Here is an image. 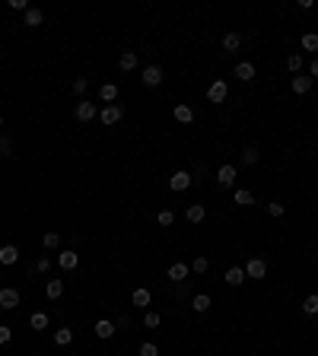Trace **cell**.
<instances>
[{"mask_svg": "<svg viewBox=\"0 0 318 356\" xmlns=\"http://www.w3.org/2000/svg\"><path fill=\"white\" fill-rule=\"evenodd\" d=\"M226 95H229V83H226V80H213V83H210V89H207V99L213 102V105L226 102Z\"/></svg>", "mask_w": 318, "mask_h": 356, "instance_id": "obj_1", "label": "cell"}, {"mask_svg": "<svg viewBox=\"0 0 318 356\" xmlns=\"http://www.w3.org/2000/svg\"><path fill=\"white\" fill-rule=\"evenodd\" d=\"M264 274H268V264H264L261 258H248V264H245V277H252V280H261Z\"/></svg>", "mask_w": 318, "mask_h": 356, "instance_id": "obj_2", "label": "cell"}, {"mask_svg": "<svg viewBox=\"0 0 318 356\" xmlns=\"http://www.w3.org/2000/svg\"><path fill=\"white\" fill-rule=\"evenodd\" d=\"M121 115H124V111L118 108V105H105V108L99 111V121H102L105 127H111V124H118V121H121Z\"/></svg>", "mask_w": 318, "mask_h": 356, "instance_id": "obj_3", "label": "cell"}, {"mask_svg": "<svg viewBox=\"0 0 318 356\" xmlns=\"http://www.w3.org/2000/svg\"><path fill=\"white\" fill-rule=\"evenodd\" d=\"M16 306H19V290L3 286V290H0V309H16Z\"/></svg>", "mask_w": 318, "mask_h": 356, "instance_id": "obj_4", "label": "cell"}, {"mask_svg": "<svg viewBox=\"0 0 318 356\" xmlns=\"http://www.w3.org/2000/svg\"><path fill=\"white\" fill-rule=\"evenodd\" d=\"M191 181H194V178L182 169V172H175V175L169 178V188H172V191H188V188H191Z\"/></svg>", "mask_w": 318, "mask_h": 356, "instance_id": "obj_5", "label": "cell"}, {"mask_svg": "<svg viewBox=\"0 0 318 356\" xmlns=\"http://www.w3.org/2000/svg\"><path fill=\"white\" fill-rule=\"evenodd\" d=\"M73 115H76V121H83V124H86V121L99 118V111H96V105H92V102H80V105H76V111H73Z\"/></svg>", "mask_w": 318, "mask_h": 356, "instance_id": "obj_6", "label": "cell"}, {"mask_svg": "<svg viewBox=\"0 0 318 356\" xmlns=\"http://www.w3.org/2000/svg\"><path fill=\"white\" fill-rule=\"evenodd\" d=\"M217 181H220L223 188H233V185H236V166H229V162H226V166H220Z\"/></svg>", "mask_w": 318, "mask_h": 356, "instance_id": "obj_7", "label": "cell"}, {"mask_svg": "<svg viewBox=\"0 0 318 356\" xmlns=\"http://www.w3.org/2000/svg\"><path fill=\"white\" fill-rule=\"evenodd\" d=\"M57 264H61V271H73V267L80 264V255H76V251H61V255H57Z\"/></svg>", "mask_w": 318, "mask_h": 356, "instance_id": "obj_8", "label": "cell"}, {"mask_svg": "<svg viewBox=\"0 0 318 356\" xmlns=\"http://www.w3.org/2000/svg\"><path fill=\"white\" fill-rule=\"evenodd\" d=\"M188 274H191V267H188V264H182V261H175V264L169 267V280H175V283L188 280Z\"/></svg>", "mask_w": 318, "mask_h": 356, "instance_id": "obj_9", "label": "cell"}, {"mask_svg": "<svg viewBox=\"0 0 318 356\" xmlns=\"http://www.w3.org/2000/svg\"><path fill=\"white\" fill-rule=\"evenodd\" d=\"M172 115H175L178 124H191V121H194V108H191V105H175Z\"/></svg>", "mask_w": 318, "mask_h": 356, "instance_id": "obj_10", "label": "cell"}, {"mask_svg": "<svg viewBox=\"0 0 318 356\" xmlns=\"http://www.w3.org/2000/svg\"><path fill=\"white\" fill-rule=\"evenodd\" d=\"M204 216H207L204 204H191V207L185 210V220H188V223H204Z\"/></svg>", "mask_w": 318, "mask_h": 356, "instance_id": "obj_11", "label": "cell"}, {"mask_svg": "<svg viewBox=\"0 0 318 356\" xmlns=\"http://www.w3.org/2000/svg\"><path fill=\"white\" fill-rule=\"evenodd\" d=\"M140 80H143V86H159L162 83V70H159V67H147Z\"/></svg>", "mask_w": 318, "mask_h": 356, "instance_id": "obj_12", "label": "cell"}, {"mask_svg": "<svg viewBox=\"0 0 318 356\" xmlns=\"http://www.w3.org/2000/svg\"><path fill=\"white\" fill-rule=\"evenodd\" d=\"M19 261V248L16 245H3L0 248V264H16Z\"/></svg>", "mask_w": 318, "mask_h": 356, "instance_id": "obj_13", "label": "cell"}, {"mask_svg": "<svg viewBox=\"0 0 318 356\" xmlns=\"http://www.w3.org/2000/svg\"><path fill=\"white\" fill-rule=\"evenodd\" d=\"M236 80H242V83L255 80V64H248V60H242V64L236 67Z\"/></svg>", "mask_w": 318, "mask_h": 356, "instance_id": "obj_14", "label": "cell"}, {"mask_svg": "<svg viewBox=\"0 0 318 356\" xmlns=\"http://www.w3.org/2000/svg\"><path fill=\"white\" fill-rule=\"evenodd\" d=\"M96 337H102V341H108V337H115V325H111L108 318L96 321Z\"/></svg>", "mask_w": 318, "mask_h": 356, "instance_id": "obj_15", "label": "cell"}, {"mask_svg": "<svg viewBox=\"0 0 318 356\" xmlns=\"http://www.w3.org/2000/svg\"><path fill=\"white\" fill-rule=\"evenodd\" d=\"M41 22H45V13H41L38 6H29V10H25V25L35 29V25H41Z\"/></svg>", "mask_w": 318, "mask_h": 356, "instance_id": "obj_16", "label": "cell"}, {"mask_svg": "<svg viewBox=\"0 0 318 356\" xmlns=\"http://www.w3.org/2000/svg\"><path fill=\"white\" fill-rule=\"evenodd\" d=\"M137 60H140V57H137V51H124V54L118 57V67H121V70H134Z\"/></svg>", "mask_w": 318, "mask_h": 356, "instance_id": "obj_17", "label": "cell"}, {"mask_svg": "<svg viewBox=\"0 0 318 356\" xmlns=\"http://www.w3.org/2000/svg\"><path fill=\"white\" fill-rule=\"evenodd\" d=\"M99 99L111 105V102L118 99V86H115V83H105V86H99Z\"/></svg>", "mask_w": 318, "mask_h": 356, "instance_id": "obj_18", "label": "cell"}, {"mask_svg": "<svg viewBox=\"0 0 318 356\" xmlns=\"http://www.w3.org/2000/svg\"><path fill=\"white\" fill-rule=\"evenodd\" d=\"M45 296H48V299H61V296H64V280H48Z\"/></svg>", "mask_w": 318, "mask_h": 356, "instance_id": "obj_19", "label": "cell"}, {"mask_svg": "<svg viewBox=\"0 0 318 356\" xmlns=\"http://www.w3.org/2000/svg\"><path fill=\"white\" fill-rule=\"evenodd\" d=\"M226 283H229V286L245 283V267H229V271H226Z\"/></svg>", "mask_w": 318, "mask_h": 356, "instance_id": "obj_20", "label": "cell"}, {"mask_svg": "<svg viewBox=\"0 0 318 356\" xmlns=\"http://www.w3.org/2000/svg\"><path fill=\"white\" fill-rule=\"evenodd\" d=\"M54 344L57 347H70L73 344V331H70V328H57V331H54Z\"/></svg>", "mask_w": 318, "mask_h": 356, "instance_id": "obj_21", "label": "cell"}, {"mask_svg": "<svg viewBox=\"0 0 318 356\" xmlns=\"http://www.w3.org/2000/svg\"><path fill=\"white\" fill-rule=\"evenodd\" d=\"M239 45H242V35H239V32H226V35H223V48L226 51H239Z\"/></svg>", "mask_w": 318, "mask_h": 356, "instance_id": "obj_22", "label": "cell"}, {"mask_svg": "<svg viewBox=\"0 0 318 356\" xmlns=\"http://www.w3.org/2000/svg\"><path fill=\"white\" fill-rule=\"evenodd\" d=\"M236 204H239V207H255V194H252L248 188H239V191H236Z\"/></svg>", "mask_w": 318, "mask_h": 356, "instance_id": "obj_23", "label": "cell"}, {"mask_svg": "<svg viewBox=\"0 0 318 356\" xmlns=\"http://www.w3.org/2000/svg\"><path fill=\"white\" fill-rule=\"evenodd\" d=\"M309 89H312V76H296L293 80V92L296 95H306Z\"/></svg>", "mask_w": 318, "mask_h": 356, "instance_id": "obj_24", "label": "cell"}, {"mask_svg": "<svg viewBox=\"0 0 318 356\" xmlns=\"http://www.w3.org/2000/svg\"><path fill=\"white\" fill-rule=\"evenodd\" d=\"M131 299H134L137 309H147V306H150V290H143V286H140V290H134Z\"/></svg>", "mask_w": 318, "mask_h": 356, "instance_id": "obj_25", "label": "cell"}, {"mask_svg": "<svg viewBox=\"0 0 318 356\" xmlns=\"http://www.w3.org/2000/svg\"><path fill=\"white\" fill-rule=\"evenodd\" d=\"M191 309L194 312H207L210 309V296H207V293H197V296L191 299Z\"/></svg>", "mask_w": 318, "mask_h": 356, "instance_id": "obj_26", "label": "cell"}, {"mask_svg": "<svg viewBox=\"0 0 318 356\" xmlns=\"http://www.w3.org/2000/svg\"><path fill=\"white\" fill-rule=\"evenodd\" d=\"M29 325L35 328V331H45V328H48V315H45V312H32Z\"/></svg>", "mask_w": 318, "mask_h": 356, "instance_id": "obj_27", "label": "cell"}, {"mask_svg": "<svg viewBox=\"0 0 318 356\" xmlns=\"http://www.w3.org/2000/svg\"><path fill=\"white\" fill-rule=\"evenodd\" d=\"M303 312H306V315H318V293H312V296L303 299Z\"/></svg>", "mask_w": 318, "mask_h": 356, "instance_id": "obj_28", "label": "cell"}, {"mask_svg": "<svg viewBox=\"0 0 318 356\" xmlns=\"http://www.w3.org/2000/svg\"><path fill=\"white\" fill-rule=\"evenodd\" d=\"M287 70H290V73H299V70H303V54H290V57H287Z\"/></svg>", "mask_w": 318, "mask_h": 356, "instance_id": "obj_29", "label": "cell"}, {"mask_svg": "<svg viewBox=\"0 0 318 356\" xmlns=\"http://www.w3.org/2000/svg\"><path fill=\"white\" fill-rule=\"evenodd\" d=\"M41 245H45V248H57V245H61V236H57V232H45V236H41Z\"/></svg>", "mask_w": 318, "mask_h": 356, "instance_id": "obj_30", "label": "cell"}, {"mask_svg": "<svg viewBox=\"0 0 318 356\" xmlns=\"http://www.w3.org/2000/svg\"><path fill=\"white\" fill-rule=\"evenodd\" d=\"M303 48L306 51H318V35H315V32H306V35H303Z\"/></svg>", "mask_w": 318, "mask_h": 356, "instance_id": "obj_31", "label": "cell"}, {"mask_svg": "<svg viewBox=\"0 0 318 356\" xmlns=\"http://www.w3.org/2000/svg\"><path fill=\"white\" fill-rule=\"evenodd\" d=\"M242 162H245V166H255V162H258V150H255V146H245V150H242Z\"/></svg>", "mask_w": 318, "mask_h": 356, "instance_id": "obj_32", "label": "cell"}, {"mask_svg": "<svg viewBox=\"0 0 318 356\" xmlns=\"http://www.w3.org/2000/svg\"><path fill=\"white\" fill-rule=\"evenodd\" d=\"M156 220H159V226H172V223H175V213H172V210H169V207H162V210H159V216H156Z\"/></svg>", "mask_w": 318, "mask_h": 356, "instance_id": "obj_33", "label": "cell"}, {"mask_svg": "<svg viewBox=\"0 0 318 356\" xmlns=\"http://www.w3.org/2000/svg\"><path fill=\"white\" fill-rule=\"evenodd\" d=\"M264 210H268L271 216H283V213H287V207L277 204V201H271V204H264Z\"/></svg>", "mask_w": 318, "mask_h": 356, "instance_id": "obj_34", "label": "cell"}, {"mask_svg": "<svg viewBox=\"0 0 318 356\" xmlns=\"http://www.w3.org/2000/svg\"><path fill=\"white\" fill-rule=\"evenodd\" d=\"M143 328H159V312H147L143 315Z\"/></svg>", "mask_w": 318, "mask_h": 356, "instance_id": "obj_35", "label": "cell"}, {"mask_svg": "<svg viewBox=\"0 0 318 356\" xmlns=\"http://www.w3.org/2000/svg\"><path fill=\"white\" fill-rule=\"evenodd\" d=\"M140 356H159V347H156V344H150V341H147V344H140Z\"/></svg>", "mask_w": 318, "mask_h": 356, "instance_id": "obj_36", "label": "cell"}, {"mask_svg": "<svg viewBox=\"0 0 318 356\" xmlns=\"http://www.w3.org/2000/svg\"><path fill=\"white\" fill-rule=\"evenodd\" d=\"M86 89H89V80H86V76H76V80H73V92H86Z\"/></svg>", "mask_w": 318, "mask_h": 356, "instance_id": "obj_37", "label": "cell"}, {"mask_svg": "<svg viewBox=\"0 0 318 356\" xmlns=\"http://www.w3.org/2000/svg\"><path fill=\"white\" fill-rule=\"evenodd\" d=\"M191 271H194V274H204V271H207V258H194V261H191Z\"/></svg>", "mask_w": 318, "mask_h": 356, "instance_id": "obj_38", "label": "cell"}, {"mask_svg": "<svg viewBox=\"0 0 318 356\" xmlns=\"http://www.w3.org/2000/svg\"><path fill=\"white\" fill-rule=\"evenodd\" d=\"M35 271H38V274H48V271H51V258H38V261H35Z\"/></svg>", "mask_w": 318, "mask_h": 356, "instance_id": "obj_39", "label": "cell"}, {"mask_svg": "<svg viewBox=\"0 0 318 356\" xmlns=\"http://www.w3.org/2000/svg\"><path fill=\"white\" fill-rule=\"evenodd\" d=\"M10 337H13V331H10L6 325H0V347H3V344H10Z\"/></svg>", "mask_w": 318, "mask_h": 356, "instance_id": "obj_40", "label": "cell"}, {"mask_svg": "<svg viewBox=\"0 0 318 356\" xmlns=\"http://www.w3.org/2000/svg\"><path fill=\"white\" fill-rule=\"evenodd\" d=\"M0 156H10V140L6 137H0Z\"/></svg>", "mask_w": 318, "mask_h": 356, "instance_id": "obj_41", "label": "cell"}, {"mask_svg": "<svg viewBox=\"0 0 318 356\" xmlns=\"http://www.w3.org/2000/svg\"><path fill=\"white\" fill-rule=\"evenodd\" d=\"M10 6H13V10H29V6H25V0H10Z\"/></svg>", "mask_w": 318, "mask_h": 356, "instance_id": "obj_42", "label": "cell"}, {"mask_svg": "<svg viewBox=\"0 0 318 356\" xmlns=\"http://www.w3.org/2000/svg\"><path fill=\"white\" fill-rule=\"evenodd\" d=\"M315 76H318V57L312 60V80H315Z\"/></svg>", "mask_w": 318, "mask_h": 356, "instance_id": "obj_43", "label": "cell"}, {"mask_svg": "<svg viewBox=\"0 0 318 356\" xmlns=\"http://www.w3.org/2000/svg\"><path fill=\"white\" fill-rule=\"evenodd\" d=\"M0 124H3V118H0Z\"/></svg>", "mask_w": 318, "mask_h": 356, "instance_id": "obj_44", "label": "cell"}]
</instances>
